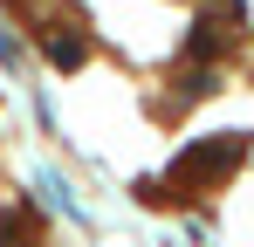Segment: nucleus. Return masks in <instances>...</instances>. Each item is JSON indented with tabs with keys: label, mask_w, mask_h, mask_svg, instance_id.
Here are the masks:
<instances>
[{
	"label": "nucleus",
	"mask_w": 254,
	"mask_h": 247,
	"mask_svg": "<svg viewBox=\"0 0 254 247\" xmlns=\"http://www.w3.org/2000/svg\"><path fill=\"white\" fill-rule=\"evenodd\" d=\"M48 62H55V69H76V62H83V41L55 35V41H48Z\"/></svg>",
	"instance_id": "1"
}]
</instances>
